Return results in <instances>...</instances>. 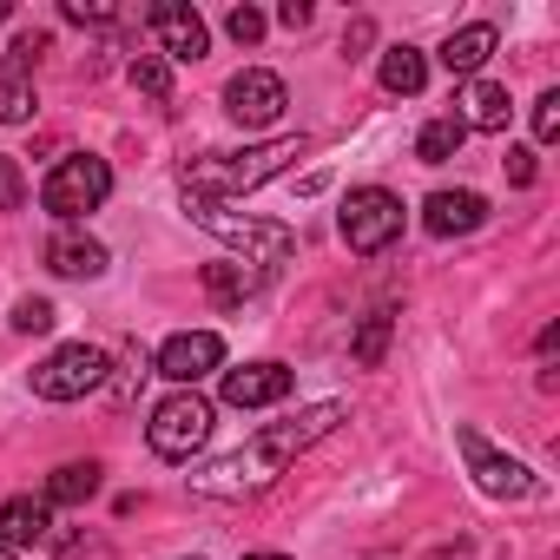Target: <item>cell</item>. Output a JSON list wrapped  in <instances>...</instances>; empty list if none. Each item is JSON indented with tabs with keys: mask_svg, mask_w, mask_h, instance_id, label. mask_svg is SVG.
I'll list each match as a JSON object with an SVG mask.
<instances>
[{
	"mask_svg": "<svg viewBox=\"0 0 560 560\" xmlns=\"http://www.w3.org/2000/svg\"><path fill=\"white\" fill-rule=\"evenodd\" d=\"M211 422H218L211 396H198V389H172V396L152 409L145 442H152V455H159V462H191V455L211 442Z\"/></svg>",
	"mask_w": 560,
	"mask_h": 560,
	"instance_id": "5",
	"label": "cell"
},
{
	"mask_svg": "<svg viewBox=\"0 0 560 560\" xmlns=\"http://www.w3.org/2000/svg\"><path fill=\"white\" fill-rule=\"evenodd\" d=\"M126 80H132L145 100H172V60H165V54H132Z\"/></svg>",
	"mask_w": 560,
	"mask_h": 560,
	"instance_id": "24",
	"label": "cell"
},
{
	"mask_svg": "<svg viewBox=\"0 0 560 560\" xmlns=\"http://www.w3.org/2000/svg\"><path fill=\"white\" fill-rule=\"evenodd\" d=\"M337 422H343V402H311V409H298L291 422H270V429H257L244 448H231V455H218L211 468H198V475H191V488H198V494H211V501L257 494V488H270L277 475H284L304 448H317Z\"/></svg>",
	"mask_w": 560,
	"mask_h": 560,
	"instance_id": "1",
	"label": "cell"
},
{
	"mask_svg": "<svg viewBox=\"0 0 560 560\" xmlns=\"http://www.w3.org/2000/svg\"><path fill=\"white\" fill-rule=\"evenodd\" d=\"M218 363H224V337L218 330H178V337L159 343V376L178 383V389H198Z\"/></svg>",
	"mask_w": 560,
	"mask_h": 560,
	"instance_id": "10",
	"label": "cell"
},
{
	"mask_svg": "<svg viewBox=\"0 0 560 560\" xmlns=\"http://www.w3.org/2000/svg\"><path fill=\"white\" fill-rule=\"evenodd\" d=\"M145 21H152V34H159L165 60H205V47H211V27L198 21V8H185V0H159V8H152Z\"/></svg>",
	"mask_w": 560,
	"mask_h": 560,
	"instance_id": "12",
	"label": "cell"
},
{
	"mask_svg": "<svg viewBox=\"0 0 560 560\" xmlns=\"http://www.w3.org/2000/svg\"><path fill=\"white\" fill-rule=\"evenodd\" d=\"M291 159H304V139H270V145H244V152H205L178 172V191L185 198H244L257 185H270L277 172H291Z\"/></svg>",
	"mask_w": 560,
	"mask_h": 560,
	"instance_id": "2",
	"label": "cell"
},
{
	"mask_svg": "<svg viewBox=\"0 0 560 560\" xmlns=\"http://www.w3.org/2000/svg\"><path fill=\"white\" fill-rule=\"evenodd\" d=\"M357 47H370V21H357V27L343 34V54H350V60H357Z\"/></svg>",
	"mask_w": 560,
	"mask_h": 560,
	"instance_id": "32",
	"label": "cell"
},
{
	"mask_svg": "<svg viewBox=\"0 0 560 560\" xmlns=\"http://www.w3.org/2000/svg\"><path fill=\"white\" fill-rule=\"evenodd\" d=\"M93 494H100V462H60L47 475V488H40L47 508H86Z\"/></svg>",
	"mask_w": 560,
	"mask_h": 560,
	"instance_id": "19",
	"label": "cell"
},
{
	"mask_svg": "<svg viewBox=\"0 0 560 560\" xmlns=\"http://www.w3.org/2000/svg\"><path fill=\"white\" fill-rule=\"evenodd\" d=\"M0 211H27V178L14 152H0Z\"/></svg>",
	"mask_w": 560,
	"mask_h": 560,
	"instance_id": "25",
	"label": "cell"
},
{
	"mask_svg": "<svg viewBox=\"0 0 560 560\" xmlns=\"http://www.w3.org/2000/svg\"><path fill=\"white\" fill-rule=\"evenodd\" d=\"M106 264H113L106 244L86 237V231H67V224H60V231L47 237V270H54V277H106Z\"/></svg>",
	"mask_w": 560,
	"mask_h": 560,
	"instance_id": "16",
	"label": "cell"
},
{
	"mask_svg": "<svg viewBox=\"0 0 560 560\" xmlns=\"http://www.w3.org/2000/svg\"><path fill=\"white\" fill-rule=\"evenodd\" d=\"M376 80H383V93H396V100H416L422 86H429V60L402 40V47H383V67H376Z\"/></svg>",
	"mask_w": 560,
	"mask_h": 560,
	"instance_id": "20",
	"label": "cell"
},
{
	"mask_svg": "<svg viewBox=\"0 0 560 560\" xmlns=\"http://www.w3.org/2000/svg\"><path fill=\"white\" fill-rule=\"evenodd\" d=\"M257 284H264V277L244 270V264H205V298H211L218 311H237L244 298H257Z\"/></svg>",
	"mask_w": 560,
	"mask_h": 560,
	"instance_id": "21",
	"label": "cell"
},
{
	"mask_svg": "<svg viewBox=\"0 0 560 560\" xmlns=\"http://www.w3.org/2000/svg\"><path fill=\"white\" fill-rule=\"evenodd\" d=\"M264 27H270V21H264L257 8H231V14H224V34H231L237 47H257V40H264Z\"/></svg>",
	"mask_w": 560,
	"mask_h": 560,
	"instance_id": "27",
	"label": "cell"
},
{
	"mask_svg": "<svg viewBox=\"0 0 560 560\" xmlns=\"http://www.w3.org/2000/svg\"><path fill=\"white\" fill-rule=\"evenodd\" d=\"M244 560H291V553H244Z\"/></svg>",
	"mask_w": 560,
	"mask_h": 560,
	"instance_id": "33",
	"label": "cell"
},
{
	"mask_svg": "<svg viewBox=\"0 0 560 560\" xmlns=\"http://www.w3.org/2000/svg\"><path fill=\"white\" fill-rule=\"evenodd\" d=\"M494 47H501V34H494L488 21H468V27H455V34L442 40V67H448L455 80H481V67L494 60Z\"/></svg>",
	"mask_w": 560,
	"mask_h": 560,
	"instance_id": "17",
	"label": "cell"
},
{
	"mask_svg": "<svg viewBox=\"0 0 560 560\" xmlns=\"http://www.w3.org/2000/svg\"><path fill=\"white\" fill-rule=\"evenodd\" d=\"M389 330H396V317H389V311H370V317H363V330L350 337V357H357L363 370H376V363L389 357Z\"/></svg>",
	"mask_w": 560,
	"mask_h": 560,
	"instance_id": "23",
	"label": "cell"
},
{
	"mask_svg": "<svg viewBox=\"0 0 560 560\" xmlns=\"http://www.w3.org/2000/svg\"><path fill=\"white\" fill-rule=\"evenodd\" d=\"M284 106H291V86L277 80L270 67H244V73H231V80H224V113H231L244 132L277 126V119H284Z\"/></svg>",
	"mask_w": 560,
	"mask_h": 560,
	"instance_id": "9",
	"label": "cell"
},
{
	"mask_svg": "<svg viewBox=\"0 0 560 560\" xmlns=\"http://www.w3.org/2000/svg\"><path fill=\"white\" fill-rule=\"evenodd\" d=\"M488 224V198L481 191H429L422 205V231L429 237H468Z\"/></svg>",
	"mask_w": 560,
	"mask_h": 560,
	"instance_id": "14",
	"label": "cell"
},
{
	"mask_svg": "<svg viewBox=\"0 0 560 560\" xmlns=\"http://www.w3.org/2000/svg\"><path fill=\"white\" fill-rule=\"evenodd\" d=\"M40 34H21L0 60V126H27L34 119V60H40Z\"/></svg>",
	"mask_w": 560,
	"mask_h": 560,
	"instance_id": "11",
	"label": "cell"
},
{
	"mask_svg": "<svg viewBox=\"0 0 560 560\" xmlns=\"http://www.w3.org/2000/svg\"><path fill=\"white\" fill-rule=\"evenodd\" d=\"M462 139H468V126H462L455 113H442V119H429V126L416 132V159H422V165H448V159L462 152Z\"/></svg>",
	"mask_w": 560,
	"mask_h": 560,
	"instance_id": "22",
	"label": "cell"
},
{
	"mask_svg": "<svg viewBox=\"0 0 560 560\" xmlns=\"http://www.w3.org/2000/svg\"><path fill=\"white\" fill-rule=\"evenodd\" d=\"M14 330H21V337H47V330H54V304H47V298H21V304H14Z\"/></svg>",
	"mask_w": 560,
	"mask_h": 560,
	"instance_id": "26",
	"label": "cell"
},
{
	"mask_svg": "<svg viewBox=\"0 0 560 560\" xmlns=\"http://www.w3.org/2000/svg\"><path fill=\"white\" fill-rule=\"evenodd\" d=\"M560 139V93L547 86L540 100H534V145H553Z\"/></svg>",
	"mask_w": 560,
	"mask_h": 560,
	"instance_id": "28",
	"label": "cell"
},
{
	"mask_svg": "<svg viewBox=\"0 0 560 560\" xmlns=\"http://www.w3.org/2000/svg\"><path fill=\"white\" fill-rule=\"evenodd\" d=\"M113 198V165L106 159H93V152H67L54 172H47V185H40V205L73 231L86 211H100Z\"/></svg>",
	"mask_w": 560,
	"mask_h": 560,
	"instance_id": "4",
	"label": "cell"
},
{
	"mask_svg": "<svg viewBox=\"0 0 560 560\" xmlns=\"http://www.w3.org/2000/svg\"><path fill=\"white\" fill-rule=\"evenodd\" d=\"M337 231H343V244L357 257H383L402 237V198L383 191V185H357L343 198V211H337Z\"/></svg>",
	"mask_w": 560,
	"mask_h": 560,
	"instance_id": "6",
	"label": "cell"
},
{
	"mask_svg": "<svg viewBox=\"0 0 560 560\" xmlns=\"http://www.w3.org/2000/svg\"><path fill=\"white\" fill-rule=\"evenodd\" d=\"M0 21H14V8H8V0H0Z\"/></svg>",
	"mask_w": 560,
	"mask_h": 560,
	"instance_id": "34",
	"label": "cell"
},
{
	"mask_svg": "<svg viewBox=\"0 0 560 560\" xmlns=\"http://www.w3.org/2000/svg\"><path fill=\"white\" fill-rule=\"evenodd\" d=\"M455 448H462V462H468V475H475V488L488 494V501H527V494H540V475L521 462V455H508V448H494L481 429H455Z\"/></svg>",
	"mask_w": 560,
	"mask_h": 560,
	"instance_id": "7",
	"label": "cell"
},
{
	"mask_svg": "<svg viewBox=\"0 0 560 560\" xmlns=\"http://www.w3.org/2000/svg\"><path fill=\"white\" fill-rule=\"evenodd\" d=\"M455 119H462L468 132H508L514 100H508V86H501V80H468V86H462V100H455Z\"/></svg>",
	"mask_w": 560,
	"mask_h": 560,
	"instance_id": "15",
	"label": "cell"
},
{
	"mask_svg": "<svg viewBox=\"0 0 560 560\" xmlns=\"http://www.w3.org/2000/svg\"><path fill=\"white\" fill-rule=\"evenodd\" d=\"M185 211H191V224H198V231H211L224 250H237L244 264H257V277L284 270V264L298 257V231H291V224L244 218V211H231V205H218V198H185Z\"/></svg>",
	"mask_w": 560,
	"mask_h": 560,
	"instance_id": "3",
	"label": "cell"
},
{
	"mask_svg": "<svg viewBox=\"0 0 560 560\" xmlns=\"http://www.w3.org/2000/svg\"><path fill=\"white\" fill-rule=\"evenodd\" d=\"M0 560H14V547H0Z\"/></svg>",
	"mask_w": 560,
	"mask_h": 560,
	"instance_id": "35",
	"label": "cell"
},
{
	"mask_svg": "<svg viewBox=\"0 0 560 560\" xmlns=\"http://www.w3.org/2000/svg\"><path fill=\"white\" fill-rule=\"evenodd\" d=\"M218 396H224L231 409H270V402L291 396V370H284V363H244V370H224Z\"/></svg>",
	"mask_w": 560,
	"mask_h": 560,
	"instance_id": "13",
	"label": "cell"
},
{
	"mask_svg": "<svg viewBox=\"0 0 560 560\" xmlns=\"http://www.w3.org/2000/svg\"><path fill=\"white\" fill-rule=\"evenodd\" d=\"M54 534V508L40 501V494H14L8 508H0V547H40Z\"/></svg>",
	"mask_w": 560,
	"mask_h": 560,
	"instance_id": "18",
	"label": "cell"
},
{
	"mask_svg": "<svg viewBox=\"0 0 560 560\" xmlns=\"http://www.w3.org/2000/svg\"><path fill=\"white\" fill-rule=\"evenodd\" d=\"M73 27H113L119 21V8H106V0H93V8H86V0H67V8H60Z\"/></svg>",
	"mask_w": 560,
	"mask_h": 560,
	"instance_id": "29",
	"label": "cell"
},
{
	"mask_svg": "<svg viewBox=\"0 0 560 560\" xmlns=\"http://www.w3.org/2000/svg\"><path fill=\"white\" fill-rule=\"evenodd\" d=\"M191 560H205V553H191Z\"/></svg>",
	"mask_w": 560,
	"mask_h": 560,
	"instance_id": "36",
	"label": "cell"
},
{
	"mask_svg": "<svg viewBox=\"0 0 560 560\" xmlns=\"http://www.w3.org/2000/svg\"><path fill=\"white\" fill-rule=\"evenodd\" d=\"M311 14H317V8H311V0H284V8H277V21H284L291 34H298V27H311Z\"/></svg>",
	"mask_w": 560,
	"mask_h": 560,
	"instance_id": "31",
	"label": "cell"
},
{
	"mask_svg": "<svg viewBox=\"0 0 560 560\" xmlns=\"http://www.w3.org/2000/svg\"><path fill=\"white\" fill-rule=\"evenodd\" d=\"M106 376H113V357H106L100 343H60V350L34 370V396H40V402H80V396H93Z\"/></svg>",
	"mask_w": 560,
	"mask_h": 560,
	"instance_id": "8",
	"label": "cell"
},
{
	"mask_svg": "<svg viewBox=\"0 0 560 560\" xmlns=\"http://www.w3.org/2000/svg\"><path fill=\"white\" fill-rule=\"evenodd\" d=\"M501 165H508V185H534V152H527V145H508Z\"/></svg>",
	"mask_w": 560,
	"mask_h": 560,
	"instance_id": "30",
	"label": "cell"
}]
</instances>
